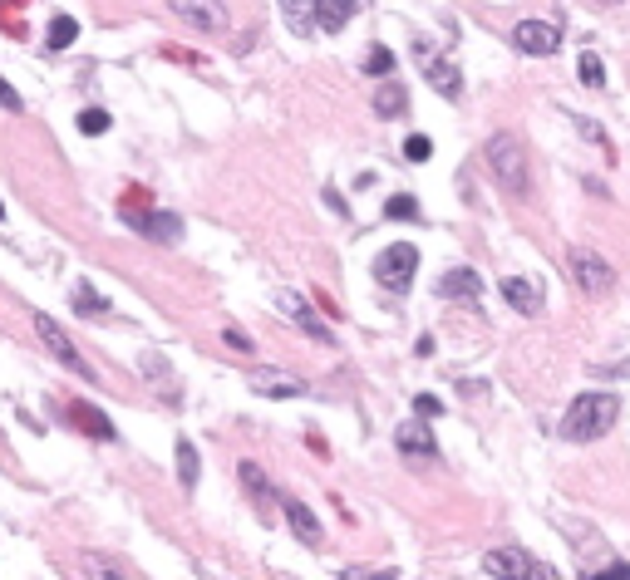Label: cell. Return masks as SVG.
I'll return each instance as SVG.
<instances>
[{
    "label": "cell",
    "instance_id": "cell-28",
    "mask_svg": "<svg viewBox=\"0 0 630 580\" xmlns=\"http://www.w3.org/2000/svg\"><path fill=\"white\" fill-rule=\"evenodd\" d=\"M79 133H89V138L108 133V114L104 108H84V114H79Z\"/></svg>",
    "mask_w": 630,
    "mask_h": 580
},
{
    "label": "cell",
    "instance_id": "cell-6",
    "mask_svg": "<svg viewBox=\"0 0 630 580\" xmlns=\"http://www.w3.org/2000/svg\"><path fill=\"white\" fill-rule=\"evenodd\" d=\"M482 570L488 576H513V580H552L556 570L552 566H542V560H532L527 551H513V546H502V551H488L482 556Z\"/></svg>",
    "mask_w": 630,
    "mask_h": 580
},
{
    "label": "cell",
    "instance_id": "cell-32",
    "mask_svg": "<svg viewBox=\"0 0 630 580\" xmlns=\"http://www.w3.org/2000/svg\"><path fill=\"white\" fill-rule=\"evenodd\" d=\"M222 339H227V345H232V349H242V354H251V335H246V330L227 325V330H222Z\"/></svg>",
    "mask_w": 630,
    "mask_h": 580
},
{
    "label": "cell",
    "instance_id": "cell-2",
    "mask_svg": "<svg viewBox=\"0 0 630 580\" xmlns=\"http://www.w3.org/2000/svg\"><path fill=\"white\" fill-rule=\"evenodd\" d=\"M616 418H620L616 393H577L571 409H566V418H562V438H571V443H596L601 433H610Z\"/></svg>",
    "mask_w": 630,
    "mask_h": 580
},
{
    "label": "cell",
    "instance_id": "cell-23",
    "mask_svg": "<svg viewBox=\"0 0 630 580\" xmlns=\"http://www.w3.org/2000/svg\"><path fill=\"white\" fill-rule=\"evenodd\" d=\"M197 473H203V467H197V448L187 443V438H178V482H182V492H193L197 487Z\"/></svg>",
    "mask_w": 630,
    "mask_h": 580
},
{
    "label": "cell",
    "instance_id": "cell-27",
    "mask_svg": "<svg viewBox=\"0 0 630 580\" xmlns=\"http://www.w3.org/2000/svg\"><path fill=\"white\" fill-rule=\"evenodd\" d=\"M364 75H395V54H389L385 44H374V50L364 54Z\"/></svg>",
    "mask_w": 630,
    "mask_h": 580
},
{
    "label": "cell",
    "instance_id": "cell-35",
    "mask_svg": "<svg viewBox=\"0 0 630 580\" xmlns=\"http://www.w3.org/2000/svg\"><path fill=\"white\" fill-rule=\"evenodd\" d=\"M591 5H620V0H591Z\"/></svg>",
    "mask_w": 630,
    "mask_h": 580
},
{
    "label": "cell",
    "instance_id": "cell-9",
    "mask_svg": "<svg viewBox=\"0 0 630 580\" xmlns=\"http://www.w3.org/2000/svg\"><path fill=\"white\" fill-rule=\"evenodd\" d=\"M513 44L522 54H537V60H542V54L562 50V30H556V25H546V20H522L513 30Z\"/></svg>",
    "mask_w": 630,
    "mask_h": 580
},
{
    "label": "cell",
    "instance_id": "cell-30",
    "mask_svg": "<svg viewBox=\"0 0 630 580\" xmlns=\"http://www.w3.org/2000/svg\"><path fill=\"white\" fill-rule=\"evenodd\" d=\"M428 153H434V143H428L424 133H414V138H409V143H404V158H409V163H424Z\"/></svg>",
    "mask_w": 630,
    "mask_h": 580
},
{
    "label": "cell",
    "instance_id": "cell-15",
    "mask_svg": "<svg viewBox=\"0 0 630 580\" xmlns=\"http://www.w3.org/2000/svg\"><path fill=\"white\" fill-rule=\"evenodd\" d=\"M424 75H428V84H434L443 99H459L463 94V75L453 69L449 60H428V54H424Z\"/></svg>",
    "mask_w": 630,
    "mask_h": 580
},
{
    "label": "cell",
    "instance_id": "cell-10",
    "mask_svg": "<svg viewBox=\"0 0 630 580\" xmlns=\"http://www.w3.org/2000/svg\"><path fill=\"white\" fill-rule=\"evenodd\" d=\"M246 384H251L261 399H300V393H306V384H300L296 374H286V369H251Z\"/></svg>",
    "mask_w": 630,
    "mask_h": 580
},
{
    "label": "cell",
    "instance_id": "cell-24",
    "mask_svg": "<svg viewBox=\"0 0 630 580\" xmlns=\"http://www.w3.org/2000/svg\"><path fill=\"white\" fill-rule=\"evenodd\" d=\"M69 300H75V310H84V315H108V300L99 296L89 281H79L75 290H69Z\"/></svg>",
    "mask_w": 630,
    "mask_h": 580
},
{
    "label": "cell",
    "instance_id": "cell-36",
    "mask_svg": "<svg viewBox=\"0 0 630 580\" xmlns=\"http://www.w3.org/2000/svg\"><path fill=\"white\" fill-rule=\"evenodd\" d=\"M0 217H5V207H0Z\"/></svg>",
    "mask_w": 630,
    "mask_h": 580
},
{
    "label": "cell",
    "instance_id": "cell-22",
    "mask_svg": "<svg viewBox=\"0 0 630 580\" xmlns=\"http://www.w3.org/2000/svg\"><path fill=\"white\" fill-rule=\"evenodd\" d=\"M75 40H79V20H75V15H54L44 44H50V50H69Z\"/></svg>",
    "mask_w": 630,
    "mask_h": 580
},
{
    "label": "cell",
    "instance_id": "cell-20",
    "mask_svg": "<svg viewBox=\"0 0 630 580\" xmlns=\"http://www.w3.org/2000/svg\"><path fill=\"white\" fill-rule=\"evenodd\" d=\"M236 473H242V487H246V492H251V497H257L261 506H276V487L267 482V473H261L257 463H242V467H236Z\"/></svg>",
    "mask_w": 630,
    "mask_h": 580
},
{
    "label": "cell",
    "instance_id": "cell-29",
    "mask_svg": "<svg viewBox=\"0 0 630 580\" xmlns=\"http://www.w3.org/2000/svg\"><path fill=\"white\" fill-rule=\"evenodd\" d=\"M385 217H395V222H409V217H419V202H414V197H389V202H385Z\"/></svg>",
    "mask_w": 630,
    "mask_h": 580
},
{
    "label": "cell",
    "instance_id": "cell-1",
    "mask_svg": "<svg viewBox=\"0 0 630 580\" xmlns=\"http://www.w3.org/2000/svg\"><path fill=\"white\" fill-rule=\"evenodd\" d=\"M482 163H488L492 182H498L507 197H527L532 192V163H527V148L517 133H492L482 143Z\"/></svg>",
    "mask_w": 630,
    "mask_h": 580
},
{
    "label": "cell",
    "instance_id": "cell-26",
    "mask_svg": "<svg viewBox=\"0 0 630 580\" xmlns=\"http://www.w3.org/2000/svg\"><path fill=\"white\" fill-rule=\"evenodd\" d=\"M577 69H581V84H586V89H601V84H606V64H601V54H581Z\"/></svg>",
    "mask_w": 630,
    "mask_h": 580
},
{
    "label": "cell",
    "instance_id": "cell-13",
    "mask_svg": "<svg viewBox=\"0 0 630 580\" xmlns=\"http://www.w3.org/2000/svg\"><path fill=\"white\" fill-rule=\"evenodd\" d=\"M124 222L129 226H143V232L153 236V242H163V246H172L182 236V222L172 217V211H153V217H143V211H124Z\"/></svg>",
    "mask_w": 630,
    "mask_h": 580
},
{
    "label": "cell",
    "instance_id": "cell-14",
    "mask_svg": "<svg viewBox=\"0 0 630 580\" xmlns=\"http://www.w3.org/2000/svg\"><path fill=\"white\" fill-rule=\"evenodd\" d=\"M355 15V0H315V30L321 35H340Z\"/></svg>",
    "mask_w": 630,
    "mask_h": 580
},
{
    "label": "cell",
    "instance_id": "cell-34",
    "mask_svg": "<svg viewBox=\"0 0 630 580\" xmlns=\"http://www.w3.org/2000/svg\"><path fill=\"white\" fill-rule=\"evenodd\" d=\"M0 104H5V108H20V94H15V89L5 84V79H0Z\"/></svg>",
    "mask_w": 630,
    "mask_h": 580
},
{
    "label": "cell",
    "instance_id": "cell-19",
    "mask_svg": "<svg viewBox=\"0 0 630 580\" xmlns=\"http://www.w3.org/2000/svg\"><path fill=\"white\" fill-rule=\"evenodd\" d=\"M395 443L404 448L409 457H434V433H428L424 423H404V428L395 433Z\"/></svg>",
    "mask_w": 630,
    "mask_h": 580
},
{
    "label": "cell",
    "instance_id": "cell-7",
    "mask_svg": "<svg viewBox=\"0 0 630 580\" xmlns=\"http://www.w3.org/2000/svg\"><path fill=\"white\" fill-rule=\"evenodd\" d=\"M172 15H178L182 25H193V30L203 35H222L227 30V5L222 0H168Z\"/></svg>",
    "mask_w": 630,
    "mask_h": 580
},
{
    "label": "cell",
    "instance_id": "cell-4",
    "mask_svg": "<svg viewBox=\"0 0 630 580\" xmlns=\"http://www.w3.org/2000/svg\"><path fill=\"white\" fill-rule=\"evenodd\" d=\"M414 271H419V251L409 242H395V246H385V251L374 256V281L385 285V290H395V296L409 290Z\"/></svg>",
    "mask_w": 630,
    "mask_h": 580
},
{
    "label": "cell",
    "instance_id": "cell-21",
    "mask_svg": "<svg viewBox=\"0 0 630 580\" xmlns=\"http://www.w3.org/2000/svg\"><path fill=\"white\" fill-rule=\"evenodd\" d=\"M281 11H286V25L296 35L315 30V0H281Z\"/></svg>",
    "mask_w": 630,
    "mask_h": 580
},
{
    "label": "cell",
    "instance_id": "cell-16",
    "mask_svg": "<svg viewBox=\"0 0 630 580\" xmlns=\"http://www.w3.org/2000/svg\"><path fill=\"white\" fill-rule=\"evenodd\" d=\"M75 423L79 428H89V438H99V443H114L118 433H114V423H108V413L104 409H94V403H75Z\"/></svg>",
    "mask_w": 630,
    "mask_h": 580
},
{
    "label": "cell",
    "instance_id": "cell-5",
    "mask_svg": "<svg viewBox=\"0 0 630 580\" xmlns=\"http://www.w3.org/2000/svg\"><path fill=\"white\" fill-rule=\"evenodd\" d=\"M35 335H40V345L50 349V354L60 359V364H65V369H75L79 379H94V369H89L84 359H79L75 339L65 335V325H60V320H50V315H35Z\"/></svg>",
    "mask_w": 630,
    "mask_h": 580
},
{
    "label": "cell",
    "instance_id": "cell-33",
    "mask_svg": "<svg viewBox=\"0 0 630 580\" xmlns=\"http://www.w3.org/2000/svg\"><path fill=\"white\" fill-rule=\"evenodd\" d=\"M414 409H419V418H438V413H443V403H438L434 393H419Z\"/></svg>",
    "mask_w": 630,
    "mask_h": 580
},
{
    "label": "cell",
    "instance_id": "cell-18",
    "mask_svg": "<svg viewBox=\"0 0 630 580\" xmlns=\"http://www.w3.org/2000/svg\"><path fill=\"white\" fill-rule=\"evenodd\" d=\"M438 290H443L449 300H478V296H482V281H478L473 271H463V266H459V271H449L443 281H438Z\"/></svg>",
    "mask_w": 630,
    "mask_h": 580
},
{
    "label": "cell",
    "instance_id": "cell-12",
    "mask_svg": "<svg viewBox=\"0 0 630 580\" xmlns=\"http://www.w3.org/2000/svg\"><path fill=\"white\" fill-rule=\"evenodd\" d=\"M281 512H286V521H291V531H296L300 546H321V541H325L321 521H315V512H310L306 502H296V497H281Z\"/></svg>",
    "mask_w": 630,
    "mask_h": 580
},
{
    "label": "cell",
    "instance_id": "cell-3",
    "mask_svg": "<svg viewBox=\"0 0 630 580\" xmlns=\"http://www.w3.org/2000/svg\"><path fill=\"white\" fill-rule=\"evenodd\" d=\"M566 271H571V281H577L591 300H601V296L616 290V271H610V261L601 251H591V246H571V251H566Z\"/></svg>",
    "mask_w": 630,
    "mask_h": 580
},
{
    "label": "cell",
    "instance_id": "cell-17",
    "mask_svg": "<svg viewBox=\"0 0 630 580\" xmlns=\"http://www.w3.org/2000/svg\"><path fill=\"white\" fill-rule=\"evenodd\" d=\"M409 108V89L395 84V79H385V84L374 89V114L379 118H399Z\"/></svg>",
    "mask_w": 630,
    "mask_h": 580
},
{
    "label": "cell",
    "instance_id": "cell-31",
    "mask_svg": "<svg viewBox=\"0 0 630 580\" xmlns=\"http://www.w3.org/2000/svg\"><path fill=\"white\" fill-rule=\"evenodd\" d=\"M577 128H581V138H591V143H601V148L610 153V138L601 133V123H596V118H577Z\"/></svg>",
    "mask_w": 630,
    "mask_h": 580
},
{
    "label": "cell",
    "instance_id": "cell-25",
    "mask_svg": "<svg viewBox=\"0 0 630 580\" xmlns=\"http://www.w3.org/2000/svg\"><path fill=\"white\" fill-rule=\"evenodd\" d=\"M79 570H84V576H139L129 560H108V556H84Z\"/></svg>",
    "mask_w": 630,
    "mask_h": 580
},
{
    "label": "cell",
    "instance_id": "cell-8",
    "mask_svg": "<svg viewBox=\"0 0 630 580\" xmlns=\"http://www.w3.org/2000/svg\"><path fill=\"white\" fill-rule=\"evenodd\" d=\"M276 310L281 315L291 320V325L300 330V335H310V339H321V345H335V335H331V325H321V320H315V310L306 306V300L296 296V290H286V285H281L276 290Z\"/></svg>",
    "mask_w": 630,
    "mask_h": 580
},
{
    "label": "cell",
    "instance_id": "cell-11",
    "mask_svg": "<svg viewBox=\"0 0 630 580\" xmlns=\"http://www.w3.org/2000/svg\"><path fill=\"white\" fill-rule=\"evenodd\" d=\"M502 296H507V306H513L517 315H542V306H546L542 285L527 281V275H507V281H502Z\"/></svg>",
    "mask_w": 630,
    "mask_h": 580
}]
</instances>
